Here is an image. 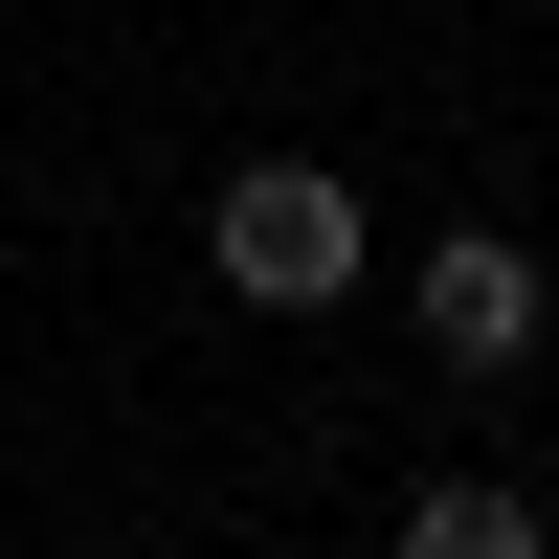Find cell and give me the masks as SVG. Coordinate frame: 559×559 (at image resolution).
<instances>
[{"instance_id": "obj_1", "label": "cell", "mask_w": 559, "mask_h": 559, "mask_svg": "<svg viewBox=\"0 0 559 559\" xmlns=\"http://www.w3.org/2000/svg\"><path fill=\"white\" fill-rule=\"evenodd\" d=\"M202 269H224L247 313H336L358 269H381V224H358V179H336V157H247V179L202 202Z\"/></svg>"}, {"instance_id": "obj_2", "label": "cell", "mask_w": 559, "mask_h": 559, "mask_svg": "<svg viewBox=\"0 0 559 559\" xmlns=\"http://www.w3.org/2000/svg\"><path fill=\"white\" fill-rule=\"evenodd\" d=\"M403 313H426V358H448V381H515V358L559 336V269H537V247H492V224H448V247L403 269Z\"/></svg>"}, {"instance_id": "obj_3", "label": "cell", "mask_w": 559, "mask_h": 559, "mask_svg": "<svg viewBox=\"0 0 559 559\" xmlns=\"http://www.w3.org/2000/svg\"><path fill=\"white\" fill-rule=\"evenodd\" d=\"M403 559H537V492H492V471H426V492H403Z\"/></svg>"}]
</instances>
